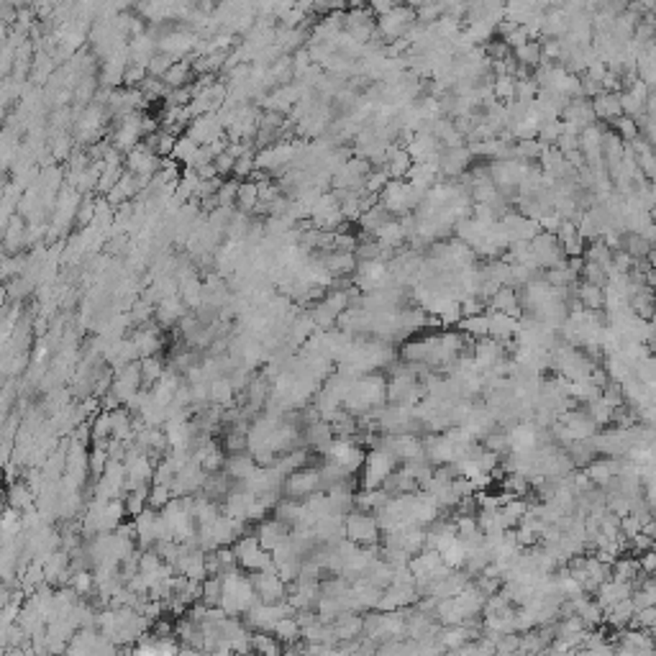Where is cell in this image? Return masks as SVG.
I'll list each match as a JSON object with an SVG mask.
<instances>
[{"label":"cell","instance_id":"11","mask_svg":"<svg viewBox=\"0 0 656 656\" xmlns=\"http://www.w3.org/2000/svg\"><path fill=\"white\" fill-rule=\"evenodd\" d=\"M372 239L377 241L382 249L395 252V249H400V246H403V241H405L403 226H400V221H397V218H388V221H385V224H382L380 228L372 233Z\"/></svg>","mask_w":656,"mask_h":656},{"label":"cell","instance_id":"32","mask_svg":"<svg viewBox=\"0 0 656 656\" xmlns=\"http://www.w3.org/2000/svg\"><path fill=\"white\" fill-rule=\"evenodd\" d=\"M390 182V175L385 167H372V172L364 177V193L380 195V190Z\"/></svg>","mask_w":656,"mask_h":656},{"label":"cell","instance_id":"1","mask_svg":"<svg viewBox=\"0 0 656 656\" xmlns=\"http://www.w3.org/2000/svg\"><path fill=\"white\" fill-rule=\"evenodd\" d=\"M343 536L354 541L359 546H372L380 544V523L374 518V513H364V510H349L343 515Z\"/></svg>","mask_w":656,"mask_h":656},{"label":"cell","instance_id":"3","mask_svg":"<svg viewBox=\"0 0 656 656\" xmlns=\"http://www.w3.org/2000/svg\"><path fill=\"white\" fill-rule=\"evenodd\" d=\"M416 23V8L410 6H400L397 3L392 11H388L385 15H377V34H380L382 41H395V39L405 36V31Z\"/></svg>","mask_w":656,"mask_h":656},{"label":"cell","instance_id":"18","mask_svg":"<svg viewBox=\"0 0 656 656\" xmlns=\"http://www.w3.org/2000/svg\"><path fill=\"white\" fill-rule=\"evenodd\" d=\"M513 60L518 62V64H526V67L536 69L538 64H541V41H538V39H531V41H526L523 46L513 49Z\"/></svg>","mask_w":656,"mask_h":656},{"label":"cell","instance_id":"41","mask_svg":"<svg viewBox=\"0 0 656 656\" xmlns=\"http://www.w3.org/2000/svg\"><path fill=\"white\" fill-rule=\"evenodd\" d=\"M395 6H397V0H369V11L374 13V18H377V15H385Z\"/></svg>","mask_w":656,"mask_h":656},{"label":"cell","instance_id":"39","mask_svg":"<svg viewBox=\"0 0 656 656\" xmlns=\"http://www.w3.org/2000/svg\"><path fill=\"white\" fill-rule=\"evenodd\" d=\"M503 41H505V44L510 46V52H513V49L523 46L526 41H531V36H528V31H526V26H515V29L510 31V34H507Z\"/></svg>","mask_w":656,"mask_h":656},{"label":"cell","instance_id":"38","mask_svg":"<svg viewBox=\"0 0 656 656\" xmlns=\"http://www.w3.org/2000/svg\"><path fill=\"white\" fill-rule=\"evenodd\" d=\"M554 146H556V149H559L561 154L567 157V154H572V151H577V149H580V136L567 134V131H564V134H561L559 139L554 142Z\"/></svg>","mask_w":656,"mask_h":656},{"label":"cell","instance_id":"7","mask_svg":"<svg viewBox=\"0 0 656 656\" xmlns=\"http://www.w3.org/2000/svg\"><path fill=\"white\" fill-rule=\"evenodd\" d=\"M472 159L474 157H472V151L467 144H464V146H454V149H441L439 172L446 175V177H462L464 172H470Z\"/></svg>","mask_w":656,"mask_h":656},{"label":"cell","instance_id":"40","mask_svg":"<svg viewBox=\"0 0 656 656\" xmlns=\"http://www.w3.org/2000/svg\"><path fill=\"white\" fill-rule=\"evenodd\" d=\"M636 559H638V569H641V572H646V574H654L656 572V552H654V549L636 554Z\"/></svg>","mask_w":656,"mask_h":656},{"label":"cell","instance_id":"42","mask_svg":"<svg viewBox=\"0 0 656 656\" xmlns=\"http://www.w3.org/2000/svg\"><path fill=\"white\" fill-rule=\"evenodd\" d=\"M423 3H428V0H405V6H410V8H421Z\"/></svg>","mask_w":656,"mask_h":656},{"label":"cell","instance_id":"22","mask_svg":"<svg viewBox=\"0 0 656 656\" xmlns=\"http://www.w3.org/2000/svg\"><path fill=\"white\" fill-rule=\"evenodd\" d=\"M492 97L498 103H510L515 100V77L513 75H492Z\"/></svg>","mask_w":656,"mask_h":656},{"label":"cell","instance_id":"10","mask_svg":"<svg viewBox=\"0 0 656 656\" xmlns=\"http://www.w3.org/2000/svg\"><path fill=\"white\" fill-rule=\"evenodd\" d=\"M321 261L334 280H339V277H351L354 269H357V257H354V252H326V254H321Z\"/></svg>","mask_w":656,"mask_h":656},{"label":"cell","instance_id":"37","mask_svg":"<svg viewBox=\"0 0 656 656\" xmlns=\"http://www.w3.org/2000/svg\"><path fill=\"white\" fill-rule=\"evenodd\" d=\"M233 162H236V157H231L228 151H221L218 157H213V167H216L218 177H228L233 172Z\"/></svg>","mask_w":656,"mask_h":656},{"label":"cell","instance_id":"20","mask_svg":"<svg viewBox=\"0 0 656 656\" xmlns=\"http://www.w3.org/2000/svg\"><path fill=\"white\" fill-rule=\"evenodd\" d=\"M257 203H259V190H257V182H252V179H241L239 182V193H236V205H239L241 213H249L252 216V210L257 208Z\"/></svg>","mask_w":656,"mask_h":656},{"label":"cell","instance_id":"33","mask_svg":"<svg viewBox=\"0 0 656 656\" xmlns=\"http://www.w3.org/2000/svg\"><path fill=\"white\" fill-rule=\"evenodd\" d=\"M172 62H175V57H172V54L157 52L149 62H146V75H149V77H162L164 72L172 67Z\"/></svg>","mask_w":656,"mask_h":656},{"label":"cell","instance_id":"30","mask_svg":"<svg viewBox=\"0 0 656 656\" xmlns=\"http://www.w3.org/2000/svg\"><path fill=\"white\" fill-rule=\"evenodd\" d=\"M239 182L241 179H226V182H221V187L216 190V198H218V205L221 208H233L236 205V193H239Z\"/></svg>","mask_w":656,"mask_h":656},{"label":"cell","instance_id":"35","mask_svg":"<svg viewBox=\"0 0 656 656\" xmlns=\"http://www.w3.org/2000/svg\"><path fill=\"white\" fill-rule=\"evenodd\" d=\"M254 154L257 151H246V154H241V157H236V162H233V177L236 179H249V175H252L257 167H254Z\"/></svg>","mask_w":656,"mask_h":656},{"label":"cell","instance_id":"17","mask_svg":"<svg viewBox=\"0 0 656 656\" xmlns=\"http://www.w3.org/2000/svg\"><path fill=\"white\" fill-rule=\"evenodd\" d=\"M252 651L277 656V654H282L285 646H282V641L272 634V631H252Z\"/></svg>","mask_w":656,"mask_h":656},{"label":"cell","instance_id":"15","mask_svg":"<svg viewBox=\"0 0 656 656\" xmlns=\"http://www.w3.org/2000/svg\"><path fill=\"white\" fill-rule=\"evenodd\" d=\"M400 359L408 364H425L428 359V336H413L403 343L400 349Z\"/></svg>","mask_w":656,"mask_h":656},{"label":"cell","instance_id":"21","mask_svg":"<svg viewBox=\"0 0 656 656\" xmlns=\"http://www.w3.org/2000/svg\"><path fill=\"white\" fill-rule=\"evenodd\" d=\"M208 388H210V395H208V400L213 405H231V400H233V388H231V382H228V377H216V380H208Z\"/></svg>","mask_w":656,"mask_h":656},{"label":"cell","instance_id":"6","mask_svg":"<svg viewBox=\"0 0 656 656\" xmlns=\"http://www.w3.org/2000/svg\"><path fill=\"white\" fill-rule=\"evenodd\" d=\"M292 533V526L290 523L280 521V518H264L261 523H257V541H259L261 549H267V552H272V549H277V546L282 544V541H287Z\"/></svg>","mask_w":656,"mask_h":656},{"label":"cell","instance_id":"14","mask_svg":"<svg viewBox=\"0 0 656 656\" xmlns=\"http://www.w3.org/2000/svg\"><path fill=\"white\" fill-rule=\"evenodd\" d=\"M592 103V113H595V121H613L615 116H620V103H618V93H600V95L589 97Z\"/></svg>","mask_w":656,"mask_h":656},{"label":"cell","instance_id":"8","mask_svg":"<svg viewBox=\"0 0 656 656\" xmlns=\"http://www.w3.org/2000/svg\"><path fill=\"white\" fill-rule=\"evenodd\" d=\"M487 310H498V313L513 315L521 321L523 318V306H521V295H518V287H510V285H500L498 292L487 300Z\"/></svg>","mask_w":656,"mask_h":656},{"label":"cell","instance_id":"26","mask_svg":"<svg viewBox=\"0 0 656 656\" xmlns=\"http://www.w3.org/2000/svg\"><path fill=\"white\" fill-rule=\"evenodd\" d=\"M610 126H613V131L618 134V139L620 142H634L636 136H638V126H636V121L631 118V116H615V118L610 121Z\"/></svg>","mask_w":656,"mask_h":656},{"label":"cell","instance_id":"25","mask_svg":"<svg viewBox=\"0 0 656 656\" xmlns=\"http://www.w3.org/2000/svg\"><path fill=\"white\" fill-rule=\"evenodd\" d=\"M482 446L495 451L498 456H505L510 454V436L505 431H487L482 436Z\"/></svg>","mask_w":656,"mask_h":656},{"label":"cell","instance_id":"28","mask_svg":"<svg viewBox=\"0 0 656 656\" xmlns=\"http://www.w3.org/2000/svg\"><path fill=\"white\" fill-rule=\"evenodd\" d=\"M626 628H641V631H654L656 628V605L649 608H638V610L631 615Z\"/></svg>","mask_w":656,"mask_h":656},{"label":"cell","instance_id":"19","mask_svg":"<svg viewBox=\"0 0 656 656\" xmlns=\"http://www.w3.org/2000/svg\"><path fill=\"white\" fill-rule=\"evenodd\" d=\"M139 369H142V388L149 390L151 385L162 377L164 364H162V359H159V354H151V357L139 359Z\"/></svg>","mask_w":656,"mask_h":656},{"label":"cell","instance_id":"16","mask_svg":"<svg viewBox=\"0 0 656 656\" xmlns=\"http://www.w3.org/2000/svg\"><path fill=\"white\" fill-rule=\"evenodd\" d=\"M198 149H200V144L195 142V139H190L187 134H182V136H177L175 149H172L170 157L175 159V162L185 164V167H193L195 157H198Z\"/></svg>","mask_w":656,"mask_h":656},{"label":"cell","instance_id":"4","mask_svg":"<svg viewBox=\"0 0 656 656\" xmlns=\"http://www.w3.org/2000/svg\"><path fill=\"white\" fill-rule=\"evenodd\" d=\"M397 459L392 451H388V449H369V454H364V487L367 490H372V487H380L382 482H385V477H388L390 472L397 467Z\"/></svg>","mask_w":656,"mask_h":656},{"label":"cell","instance_id":"13","mask_svg":"<svg viewBox=\"0 0 656 656\" xmlns=\"http://www.w3.org/2000/svg\"><path fill=\"white\" fill-rule=\"evenodd\" d=\"M388 175L390 179H405V172L410 170V164H413V159H410L408 149L405 146H400V144H392V146H388Z\"/></svg>","mask_w":656,"mask_h":656},{"label":"cell","instance_id":"27","mask_svg":"<svg viewBox=\"0 0 656 656\" xmlns=\"http://www.w3.org/2000/svg\"><path fill=\"white\" fill-rule=\"evenodd\" d=\"M172 500L170 485H159V482H151L149 490H146V507L151 510H162L167 503Z\"/></svg>","mask_w":656,"mask_h":656},{"label":"cell","instance_id":"5","mask_svg":"<svg viewBox=\"0 0 656 656\" xmlns=\"http://www.w3.org/2000/svg\"><path fill=\"white\" fill-rule=\"evenodd\" d=\"M252 587L257 592V600L261 603H282L287 597V585L280 580L277 569H264V572H249Z\"/></svg>","mask_w":656,"mask_h":656},{"label":"cell","instance_id":"2","mask_svg":"<svg viewBox=\"0 0 656 656\" xmlns=\"http://www.w3.org/2000/svg\"><path fill=\"white\" fill-rule=\"evenodd\" d=\"M282 498H290V500H306L308 495H313V492L323 490L321 485V470L318 467H300V470L290 472V474H285L282 479Z\"/></svg>","mask_w":656,"mask_h":656},{"label":"cell","instance_id":"34","mask_svg":"<svg viewBox=\"0 0 656 656\" xmlns=\"http://www.w3.org/2000/svg\"><path fill=\"white\" fill-rule=\"evenodd\" d=\"M441 15H444V8H441L436 0H428V3H423L421 8H416V21H421V23L439 21Z\"/></svg>","mask_w":656,"mask_h":656},{"label":"cell","instance_id":"23","mask_svg":"<svg viewBox=\"0 0 656 656\" xmlns=\"http://www.w3.org/2000/svg\"><path fill=\"white\" fill-rule=\"evenodd\" d=\"M459 326V331L467 336H472V339H482V336H490V318H487V313H479V315H470V318H462V321L456 323Z\"/></svg>","mask_w":656,"mask_h":656},{"label":"cell","instance_id":"36","mask_svg":"<svg viewBox=\"0 0 656 656\" xmlns=\"http://www.w3.org/2000/svg\"><path fill=\"white\" fill-rule=\"evenodd\" d=\"M93 218H95V200L90 198V195H85L80 203H77V213H75V221L80 226H90L93 224Z\"/></svg>","mask_w":656,"mask_h":656},{"label":"cell","instance_id":"12","mask_svg":"<svg viewBox=\"0 0 656 656\" xmlns=\"http://www.w3.org/2000/svg\"><path fill=\"white\" fill-rule=\"evenodd\" d=\"M193 77H195L193 62H187L185 57H182V60L172 62V67L162 75V82L170 90H175V88H185V85H190Z\"/></svg>","mask_w":656,"mask_h":656},{"label":"cell","instance_id":"24","mask_svg":"<svg viewBox=\"0 0 656 656\" xmlns=\"http://www.w3.org/2000/svg\"><path fill=\"white\" fill-rule=\"evenodd\" d=\"M272 634L282 641V646L285 643H292V641H298L300 638V626H298V620H295V615H282V618L277 620L275 626H272Z\"/></svg>","mask_w":656,"mask_h":656},{"label":"cell","instance_id":"9","mask_svg":"<svg viewBox=\"0 0 656 656\" xmlns=\"http://www.w3.org/2000/svg\"><path fill=\"white\" fill-rule=\"evenodd\" d=\"M257 467H259V464L254 462V456L249 454V449H246V451H236V454H226L224 472H226V477H231L233 482H246V479L257 472Z\"/></svg>","mask_w":656,"mask_h":656},{"label":"cell","instance_id":"31","mask_svg":"<svg viewBox=\"0 0 656 656\" xmlns=\"http://www.w3.org/2000/svg\"><path fill=\"white\" fill-rule=\"evenodd\" d=\"M580 280L589 285H597V287H605L608 285V272L603 267H597L595 261H585L580 269Z\"/></svg>","mask_w":656,"mask_h":656},{"label":"cell","instance_id":"29","mask_svg":"<svg viewBox=\"0 0 656 656\" xmlns=\"http://www.w3.org/2000/svg\"><path fill=\"white\" fill-rule=\"evenodd\" d=\"M561 134H564V123H561L559 118H546V121H541V123H538L536 139L541 144H554Z\"/></svg>","mask_w":656,"mask_h":656}]
</instances>
